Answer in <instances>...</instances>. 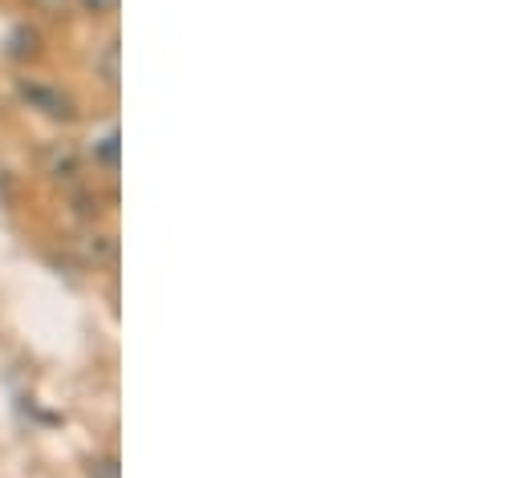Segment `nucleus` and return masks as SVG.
<instances>
[{"instance_id": "nucleus-5", "label": "nucleus", "mask_w": 523, "mask_h": 478, "mask_svg": "<svg viewBox=\"0 0 523 478\" xmlns=\"http://www.w3.org/2000/svg\"><path fill=\"white\" fill-rule=\"evenodd\" d=\"M90 478H118V466H114V462H94V466H90Z\"/></svg>"}, {"instance_id": "nucleus-2", "label": "nucleus", "mask_w": 523, "mask_h": 478, "mask_svg": "<svg viewBox=\"0 0 523 478\" xmlns=\"http://www.w3.org/2000/svg\"><path fill=\"white\" fill-rule=\"evenodd\" d=\"M98 158H102L106 167H114V163H118V134H106V138H102V146H98Z\"/></svg>"}, {"instance_id": "nucleus-6", "label": "nucleus", "mask_w": 523, "mask_h": 478, "mask_svg": "<svg viewBox=\"0 0 523 478\" xmlns=\"http://www.w3.org/2000/svg\"><path fill=\"white\" fill-rule=\"evenodd\" d=\"M37 5L49 9V13H61V9H65V0H37Z\"/></svg>"}, {"instance_id": "nucleus-3", "label": "nucleus", "mask_w": 523, "mask_h": 478, "mask_svg": "<svg viewBox=\"0 0 523 478\" xmlns=\"http://www.w3.org/2000/svg\"><path fill=\"white\" fill-rule=\"evenodd\" d=\"M102 69H106V82L114 86V82H118V41H110V49H106V57H102Z\"/></svg>"}, {"instance_id": "nucleus-1", "label": "nucleus", "mask_w": 523, "mask_h": 478, "mask_svg": "<svg viewBox=\"0 0 523 478\" xmlns=\"http://www.w3.org/2000/svg\"><path fill=\"white\" fill-rule=\"evenodd\" d=\"M21 98H25L29 106H37L41 114H49V118H65V114H69V102H65L57 90H45V86H37V82L21 86Z\"/></svg>"}, {"instance_id": "nucleus-4", "label": "nucleus", "mask_w": 523, "mask_h": 478, "mask_svg": "<svg viewBox=\"0 0 523 478\" xmlns=\"http://www.w3.org/2000/svg\"><path fill=\"white\" fill-rule=\"evenodd\" d=\"M82 9L94 13V17H110L118 9V0H82Z\"/></svg>"}]
</instances>
